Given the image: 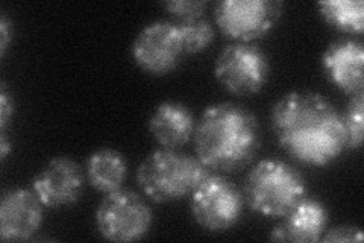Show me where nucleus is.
<instances>
[{
    "instance_id": "6e6552de",
    "label": "nucleus",
    "mask_w": 364,
    "mask_h": 243,
    "mask_svg": "<svg viewBox=\"0 0 364 243\" xmlns=\"http://www.w3.org/2000/svg\"><path fill=\"white\" fill-rule=\"evenodd\" d=\"M282 8L277 0H223L215 5L214 19L226 37L250 43L277 26Z\"/></svg>"
},
{
    "instance_id": "4468645a",
    "label": "nucleus",
    "mask_w": 364,
    "mask_h": 243,
    "mask_svg": "<svg viewBox=\"0 0 364 243\" xmlns=\"http://www.w3.org/2000/svg\"><path fill=\"white\" fill-rule=\"evenodd\" d=\"M196 130L191 110L181 102L159 103L149 120V131L155 142L166 149H179L187 145Z\"/></svg>"
},
{
    "instance_id": "20e7f679",
    "label": "nucleus",
    "mask_w": 364,
    "mask_h": 243,
    "mask_svg": "<svg viewBox=\"0 0 364 243\" xmlns=\"http://www.w3.org/2000/svg\"><path fill=\"white\" fill-rule=\"evenodd\" d=\"M306 195V184L298 169L282 160L269 158L247 173L245 200L252 212L284 217Z\"/></svg>"
},
{
    "instance_id": "9d476101",
    "label": "nucleus",
    "mask_w": 364,
    "mask_h": 243,
    "mask_svg": "<svg viewBox=\"0 0 364 243\" xmlns=\"http://www.w3.org/2000/svg\"><path fill=\"white\" fill-rule=\"evenodd\" d=\"M84 170L75 160L55 157L32 180V190L44 207L61 208L77 202L84 192Z\"/></svg>"
},
{
    "instance_id": "423d86ee",
    "label": "nucleus",
    "mask_w": 364,
    "mask_h": 243,
    "mask_svg": "<svg viewBox=\"0 0 364 243\" xmlns=\"http://www.w3.org/2000/svg\"><path fill=\"white\" fill-rule=\"evenodd\" d=\"M214 75L231 95H257L270 76L269 56L255 44H230L215 58Z\"/></svg>"
},
{
    "instance_id": "5701e85b",
    "label": "nucleus",
    "mask_w": 364,
    "mask_h": 243,
    "mask_svg": "<svg viewBox=\"0 0 364 243\" xmlns=\"http://www.w3.org/2000/svg\"><path fill=\"white\" fill-rule=\"evenodd\" d=\"M11 149H13V148H11L8 135H6L5 131H2V133H0V158H2V161L6 160L8 154L11 152Z\"/></svg>"
},
{
    "instance_id": "6ab92c4d",
    "label": "nucleus",
    "mask_w": 364,
    "mask_h": 243,
    "mask_svg": "<svg viewBox=\"0 0 364 243\" xmlns=\"http://www.w3.org/2000/svg\"><path fill=\"white\" fill-rule=\"evenodd\" d=\"M163 6L168 14L179 19V21H187L203 17L207 2L205 0H168L163 4Z\"/></svg>"
},
{
    "instance_id": "f257e3e1",
    "label": "nucleus",
    "mask_w": 364,
    "mask_h": 243,
    "mask_svg": "<svg viewBox=\"0 0 364 243\" xmlns=\"http://www.w3.org/2000/svg\"><path fill=\"white\" fill-rule=\"evenodd\" d=\"M272 128L278 143L296 161L326 166L346 149L341 114L325 96L293 91L272 108Z\"/></svg>"
},
{
    "instance_id": "f3484780",
    "label": "nucleus",
    "mask_w": 364,
    "mask_h": 243,
    "mask_svg": "<svg viewBox=\"0 0 364 243\" xmlns=\"http://www.w3.org/2000/svg\"><path fill=\"white\" fill-rule=\"evenodd\" d=\"M176 26L179 31V37H181L184 53H188V55L200 53L207 48H210V44L214 41L215 31L210 23V20H207L205 17L179 21Z\"/></svg>"
},
{
    "instance_id": "0eeeda50",
    "label": "nucleus",
    "mask_w": 364,
    "mask_h": 243,
    "mask_svg": "<svg viewBox=\"0 0 364 243\" xmlns=\"http://www.w3.org/2000/svg\"><path fill=\"white\" fill-rule=\"evenodd\" d=\"M243 193L222 175H210L190 195V210L195 221L208 231L223 233L240 221Z\"/></svg>"
},
{
    "instance_id": "1a4fd4ad",
    "label": "nucleus",
    "mask_w": 364,
    "mask_h": 243,
    "mask_svg": "<svg viewBox=\"0 0 364 243\" xmlns=\"http://www.w3.org/2000/svg\"><path fill=\"white\" fill-rule=\"evenodd\" d=\"M184 53L175 23L152 21L144 26L132 44V56L141 71L155 76L173 72Z\"/></svg>"
},
{
    "instance_id": "a211bd4d",
    "label": "nucleus",
    "mask_w": 364,
    "mask_h": 243,
    "mask_svg": "<svg viewBox=\"0 0 364 243\" xmlns=\"http://www.w3.org/2000/svg\"><path fill=\"white\" fill-rule=\"evenodd\" d=\"M345 128L346 148L358 149L363 143V123H364V91L352 95L348 102L345 114H341Z\"/></svg>"
},
{
    "instance_id": "4be33fe9",
    "label": "nucleus",
    "mask_w": 364,
    "mask_h": 243,
    "mask_svg": "<svg viewBox=\"0 0 364 243\" xmlns=\"http://www.w3.org/2000/svg\"><path fill=\"white\" fill-rule=\"evenodd\" d=\"M13 37V26H11V20L6 14L0 17V55L5 56L8 51V44Z\"/></svg>"
},
{
    "instance_id": "2eb2a0df",
    "label": "nucleus",
    "mask_w": 364,
    "mask_h": 243,
    "mask_svg": "<svg viewBox=\"0 0 364 243\" xmlns=\"http://www.w3.org/2000/svg\"><path fill=\"white\" fill-rule=\"evenodd\" d=\"M85 175L90 186L97 192L105 195L116 192L128 177V161L119 150L102 148L88 157Z\"/></svg>"
},
{
    "instance_id": "39448f33",
    "label": "nucleus",
    "mask_w": 364,
    "mask_h": 243,
    "mask_svg": "<svg viewBox=\"0 0 364 243\" xmlns=\"http://www.w3.org/2000/svg\"><path fill=\"white\" fill-rule=\"evenodd\" d=\"M152 221L149 204L129 189L107 193L96 212L99 234L109 242L140 240L149 233Z\"/></svg>"
},
{
    "instance_id": "ddd939ff",
    "label": "nucleus",
    "mask_w": 364,
    "mask_h": 243,
    "mask_svg": "<svg viewBox=\"0 0 364 243\" xmlns=\"http://www.w3.org/2000/svg\"><path fill=\"white\" fill-rule=\"evenodd\" d=\"M328 227V210L317 200L305 198L284 216V221L272 229L275 242H318Z\"/></svg>"
},
{
    "instance_id": "7ed1b4c3",
    "label": "nucleus",
    "mask_w": 364,
    "mask_h": 243,
    "mask_svg": "<svg viewBox=\"0 0 364 243\" xmlns=\"http://www.w3.org/2000/svg\"><path fill=\"white\" fill-rule=\"evenodd\" d=\"M210 175L199 158L178 149H158L147 155L136 170V182L155 202H173L190 196Z\"/></svg>"
},
{
    "instance_id": "9b49d317",
    "label": "nucleus",
    "mask_w": 364,
    "mask_h": 243,
    "mask_svg": "<svg viewBox=\"0 0 364 243\" xmlns=\"http://www.w3.org/2000/svg\"><path fill=\"white\" fill-rule=\"evenodd\" d=\"M43 202L33 190L11 189L0 201V237L4 242L29 240L43 225Z\"/></svg>"
},
{
    "instance_id": "f8f14e48",
    "label": "nucleus",
    "mask_w": 364,
    "mask_h": 243,
    "mask_svg": "<svg viewBox=\"0 0 364 243\" xmlns=\"http://www.w3.org/2000/svg\"><path fill=\"white\" fill-rule=\"evenodd\" d=\"M322 67L331 83L348 95L364 91V46L358 40H338L329 44Z\"/></svg>"
},
{
    "instance_id": "aec40b11",
    "label": "nucleus",
    "mask_w": 364,
    "mask_h": 243,
    "mask_svg": "<svg viewBox=\"0 0 364 243\" xmlns=\"http://www.w3.org/2000/svg\"><path fill=\"white\" fill-rule=\"evenodd\" d=\"M325 236L321 240L328 243H361L363 242V231L358 227L352 225H341L325 231Z\"/></svg>"
},
{
    "instance_id": "412c9836",
    "label": "nucleus",
    "mask_w": 364,
    "mask_h": 243,
    "mask_svg": "<svg viewBox=\"0 0 364 243\" xmlns=\"http://www.w3.org/2000/svg\"><path fill=\"white\" fill-rule=\"evenodd\" d=\"M14 114V99L9 95L8 87L5 83L0 86V131L6 130L11 118Z\"/></svg>"
},
{
    "instance_id": "f03ea898",
    "label": "nucleus",
    "mask_w": 364,
    "mask_h": 243,
    "mask_svg": "<svg viewBox=\"0 0 364 243\" xmlns=\"http://www.w3.org/2000/svg\"><path fill=\"white\" fill-rule=\"evenodd\" d=\"M196 157L208 170L235 172L246 167L261 146V126L255 115L231 102L203 110L195 130Z\"/></svg>"
},
{
    "instance_id": "dca6fc26",
    "label": "nucleus",
    "mask_w": 364,
    "mask_h": 243,
    "mask_svg": "<svg viewBox=\"0 0 364 243\" xmlns=\"http://www.w3.org/2000/svg\"><path fill=\"white\" fill-rule=\"evenodd\" d=\"M322 19L334 29L361 36L364 31V4L361 0H323L317 4Z\"/></svg>"
}]
</instances>
